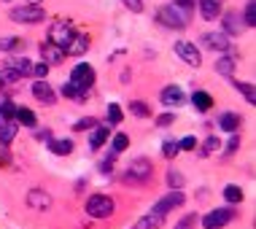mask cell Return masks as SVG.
<instances>
[{
	"mask_svg": "<svg viewBox=\"0 0 256 229\" xmlns=\"http://www.w3.org/2000/svg\"><path fill=\"white\" fill-rule=\"evenodd\" d=\"M172 52H176L178 57H181L186 65H192V68H200V65H202V54H200V48L192 44V40H176Z\"/></svg>",
	"mask_w": 256,
	"mask_h": 229,
	"instance_id": "cell-7",
	"label": "cell"
},
{
	"mask_svg": "<svg viewBox=\"0 0 256 229\" xmlns=\"http://www.w3.org/2000/svg\"><path fill=\"white\" fill-rule=\"evenodd\" d=\"M238 148H240V135H238V132H232L230 143H226V156H230V154H234Z\"/></svg>",
	"mask_w": 256,
	"mask_h": 229,
	"instance_id": "cell-43",
	"label": "cell"
},
{
	"mask_svg": "<svg viewBox=\"0 0 256 229\" xmlns=\"http://www.w3.org/2000/svg\"><path fill=\"white\" fill-rule=\"evenodd\" d=\"M240 122H243V119H240V114H234V110H224V114L218 116V130L232 135V132H238V130H240Z\"/></svg>",
	"mask_w": 256,
	"mask_h": 229,
	"instance_id": "cell-15",
	"label": "cell"
},
{
	"mask_svg": "<svg viewBox=\"0 0 256 229\" xmlns=\"http://www.w3.org/2000/svg\"><path fill=\"white\" fill-rule=\"evenodd\" d=\"M130 110H132V116H138V119H148L151 116V110H148V106L143 100H132L130 102Z\"/></svg>",
	"mask_w": 256,
	"mask_h": 229,
	"instance_id": "cell-31",
	"label": "cell"
},
{
	"mask_svg": "<svg viewBox=\"0 0 256 229\" xmlns=\"http://www.w3.org/2000/svg\"><path fill=\"white\" fill-rule=\"evenodd\" d=\"M192 106H194L200 114H205V110H210V106H213V97L208 92H202V89H197V92L192 94Z\"/></svg>",
	"mask_w": 256,
	"mask_h": 229,
	"instance_id": "cell-22",
	"label": "cell"
},
{
	"mask_svg": "<svg viewBox=\"0 0 256 229\" xmlns=\"http://www.w3.org/2000/svg\"><path fill=\"white\" fill-rule=\"evenodd\" d=\"M73 36H76V30L68 22H54L52 24V30H49V44H54V46H60L62 52L68 48V44L73 40Z\"/></svg>",
	"mask_w": 256,
	"mask_h": 229,
	"instance_id": "cell-8",
	"label": "cell"
},
{
	"mask_svg": "<svg viewBox=\"0 0 256 229\" xmlns=\"http://www.w3.org/2000/svg\"><path fill=\"white\" fill-rule=\"evenodd\" d=\"M108 122L110 124H119L122 122V108L116 106V102H110V106H108Z\"/></svg>",
	"mask_w": 256,
	"mask_h": 229,
	"instance_id": "cell-38",
	"label": "cell"
},
{
	"mask_svg": "<svg viewBox=\"0 0 256 229\" xmlns=\"http://www.w3.org/2000/svg\"><path fill=\"white\" fill-rule=\"evenodd\" d=\"M8 16L16 24H40L46 19V11L40 6H16V8H11Z\"/></svg>",
	"mask_w": 256,
	"mask_h": 229,
	"instance_id": "cell-4",
	"label": "cell"
},
{
	"mask_svg": "<svg viewBox=\"0 0 256 229\" xmlns=\"http://www.w3.org/2000/svg\"><path fill=\"white\" fill-rule=\"evenodd\" d=\"M0 116H3V122L14 119V116H16V106H14L11 100H3V102H0Z\"/></svg>",
	"mask_w": 256,
	"mask_h": 229,
	"instance_id": "cell-35",
	"label": "cell"
},
{
	"mask_svg": "<svg viewBox=\"0 0 256 229\" xmlns=\"http://www.w3.org/2000/svg\"><path fill=\"white\" fill-rule=\"evenodd\" d=\"M178 148H181V151H194L197 148V138L194 135H186L184 140L178 143Z\"/></svg>",
	"mask_w": 256,
	"mask_h": 229,
	"instance_id": "cell-41",
	"label": "cell"
},
{
	"mask_svg": "<svg viewBox=\"0 0 256 229\" xmlns=\"http://www.w3.org/2000/svg\"><path fill=\"white\" fill-rule=\"evenodd\" d=\"M8 68H14V70H19L22 76H30L32 73V62L27 60V57H14V60H8L6 62Z\"/></svg>",
	"mask_w": 256,
	"mask_h": 229,
	"instance_id": "cell-25",
	"label": "cell"
},
{
	"mask_svg": "<svg viewBox=\"0 0 256 229\" xmlns=\"http://www.w3.org/2000/svg\"><path fill=\"white\" fill-rule=\"evenodd\" d=\"M16 132H19V124L14 122V119H6L3 124H0V143L8 146L14 138H16Z\"/></svg>",
	"mask_w": 256,
	"mask_h": 229,
	"instance_id": "cell-20",
	"label": "cell"
},
{
	"mask_svg": "<svg viewBox=\"0 0 256 229\" xmlns=\"http://www.w3.org/2000/svg\"><path fill=\"white\" fill-rule=\"evenodd\" d=\"M156 226H162V216H154V213H148V216H143L132 229H156Z\"/></svg>",
	"mask_w": 256,
	"mask_h": 229,
	"instance_id": "cell-29",
	"label": "cell"
},
{
	"mask_svg": "<svg viewBox=\"0 0 256 229\" xmlns=\"http://www.w3.org/2000/svg\"><path fill=\"white\" fill-rule=\"evenodd\" d=\"M240 19H243V27H254L256 24V3H254V0H248V3H246V11H243V16H240Z\"/></svg>",
	"mask_w": 256,
	"mask_h": 229,
	"instance_id": "cell-30",
	"label": "cell"
},
{
	"mask_svg": "<svg viewBox=\"0 0 256 229\" xmlns=\"http://www.w3.org/2000/svg\"><path fill=\"white\" fill-rule=\"evenodd\" d=\"M234 216H238V213H234L232 208H216V210H210V213L202 218V226H205V229H221V226L230 224Z\"/></svg>",
	"mask_w": 256,
	"mask_h": 229,
	"instance_id": "cell-10",
	"label": "cell"
},
{
	"mask_svg": "<svg viewBox=\"0 0 256 229\" xmlns=\"http://www.w3.org/2000/svg\"><path fill=\"white\" fill-rule=\"evenodd\" d=\"M65 52L70 54V57H81V54H86L89 52V36H84V32H76Z\"/></svg>",
	"mask_w": 256,
	"mask_h": 229,
	"instance_id": "cell-16",
	"label": "cell"
},
{
	"mask_svg": "<svg viewBox=\"0 0 256 229\" xmlns=\"http://www.w3.org/2000/svg\"><path fill=\"white\" fill-rule=\"evenodd\" d=\"M234 68H238V57L234 54H224V57H218L216 60V73L218 76H234Z\"/></svg>",
	"mask_w": 256,
	"mask_h": 229,
	"instance_id": "cell-19",
	"label": "cell"
},
{
	"mask_svg": "<svg viewBox=\"0 0 256 229\" xmlns=\"http://www.w3.org/2000/svg\"><path fill=\"white\" fill-rule=\"evenodd\" d=\"M16 124H24V127H36L38 124V119H36V114H32L30 108H16Z\"/></svg>",
	"mask_w": 256,
	"mask_h": 229,
	"instance_id": "cell-26",
	"label": "cell"
},
{
	"mask_svg": "<svg viewBox=\"0 0 256 229\" xmlns=\"http://www.w3.org/2000/svg\"><path fill=\"white\" fill-rule=\"evenodd\" d=\"M114 200L108 197V194H92V197L86 200V205H84V210H86V216L89 218H108L110 213H114Z\"/></svg>",
	"mask_w": 256,
	"mask_h": 229,
	"instance_id": "cell-3",
	"label": "cell"
},
{
	"mask_svg": "<svg viewBox=\"0 0 256 229\" xmlns=\"http://www.w3.org/2000/svg\"><path fill=\"white\" fill-rule=\"evenodd\" d=\"M178 151H181V148H178V143H176V140H164V146H162V154L168 156V159H172V156L178 154Z\"/></svg>",
	"mask_w": 256,
	"mask_h": 229,
	"instance_id": "cell-40",
	"label": "cell"
},
{
	"mask_svg": "<svg viewBox=\"0 0 256 229\" xmlns=\"http://www.w3.org/2000/svg\"><path fill=\"white\" fill-rule=\"evenodd\" d=\"M0 119H3V116H0Z\"/></svg>",
	"mask_w": 256,
	"mask_h": 229,
	"instance_id": "cell-52",
	"label": "cell"
},
{
	"mask_svg": "<svg viewBox=\"0 0 256 229\" xmlns=\"http://www.w3.org/2000/svg\"><path fill=\"white\" fill-rule=\"evenodd\" d=\"M172 3H176L178 8H184L186 14H189V11H192V8H194V6H197V0H172Z\"/></svg>",
	"mask_w": 256,
	"mask_h": 229,
	"instance_id": "cell-46",
	"label": "cell"
},
{
	"mask_svg": "<svg viewBox=\"0 0 256 229\" xmlns=\"http://www.w3.org/2000/svg\"><path fill=\"white\" fill-rule=\"evenodd\" d=\"M110 138V130L108 127H94L92 130V135H89V151H98L102 143H106Z\"/></svg>",
	"mask_w": 256,
	"mask_h": 229,
	"instance_id": "cell-21",
	"label": "cell"
},
{
	"mask_svg": "<svg viewBox=\"0 0 256 229\" xmlns=\"http://www.w3.org/2000/svg\"><path fill=\"white\" fill-rule=\"evenodd\" d=\"M38 138H40V140H46V143H49V140H52V130H40Z\"/></svg>",
	"mask_w": 256,
	"mask_h": 229,
	"instance_id": "cell-48",
	"label": "cell"
},
{
	"mask_svg": "<svg viewBox=\"0 0 256 229\" xmlns=\"http://www.w3.org/2000/svg\"><path fill=\"white\" fill-rule=\"evenodd\" d=\"M62 97H68V100H76V102H81L86 97V92H81L78 86H73L70 81H65V86H62Z\"/></svg>",
	"mask_w": 256,
	"mask_h": 229,
	"instance_id": "cell-27",
	"label": "cell"
},
{
	"mask_svg": "<svg viewBox=\"0 0 256 229\" xmlns=\"http://www.w3.org/2000/svg\"><path fill=\"white\" fill-rule=\"evenodd\" d=\"M197 6H200L202 19H208V22L218 19V14H221V0H197Z\"/></svg>",
	"mask_w": 256,
	"mask_h": 229,
	"instance_id": "cell-17",
	"label": "cell"
},
{
	"mask_svg": "<svg viewBox=\"0 0 256 229\" xmlns=\"http://www.w3.org/2000/svg\"><path fill=\"white\" fill-rule=\"evenodd\" d=\"M19 46H22V38H16V36L0 38V52H16Z\"/></svg>",
	"mask_w": 256,
	"mask_h": 229,
	"instance_id": "cell-32",
	"label": "cell"
},
{
	"mask_svg": "<svg viewBox=\"0 0 256 229\" xmlns=\"http://www.w3.org/2000/svg\"><path fill=\"white\" fill-rule=\"evenodd\" d=\"M0 76H3V81H6V84H14V81H19V78H22V73H19V70H14V68H8V65L3 68V73H0Z\"/></svg>",
	"mask_w": 256,
	"mask_h": 229,
	"instance_id": "cell-37",
	"label": "cell"
},
{
	"mask_svg": "<svg viewBox=\"0 0 256 229\" xmlns=\"http://www.w3.org/2000/svg\"><path fill=\"white\" fill-rule=\"evenodd\" d=\"M221 194H224V200L230 205H240V202H243V189H240V186H234V184L224 186V192H221Z\"/></svg>",
	"mask_w": 256,
	"mask_h": 229,
	"instance_id": "cell-24",
	"label": "cell"
},
{
	"mask_svg": "<svg viewBox=\"0 0 256 229\" xmlns=\"http://www.w3.org/2000/svg\"><path fill=\"white\" fill-rule=\"evenodd\" d=\"M27 205L32 210H49L52 208V194L44 192V189H30L27 192Z\"/></svg>",
	"mask_w": 256,
	"mask_h": 229,
	"instance_id": "cell-13",
	"label": "cell"
},
{
	"mask_svg": "<svg viewBox=\"0 0 256 229\" xmlns=\"http://www.w3.org/2000/svg\"><path fill=\"white\" fill-rule=\"evenodd\" d=\"M49 148H52V154H57V156H68L73 151V140L70 138H62V140H49Z\"/></svg>",
	"mask_w": 256,
	"mask_h": 229,
	"instance_id": "cell-23",
	"label": "cell"
},
{
	"mask_svg": "<svg viewBox=\"0 0 256 229\" xmlns=\"http://www.w3.org/2000/svg\"><path fill=\"white\" fill-rule=\"evenodd\" d=\"M32 76H38V81L46 78V76H49V65H46V62H38V65H32Z\"/></svg>",
	"mask_w": 256,
	"mask_h": 229,
	"instance_id": "cell-42",
	"label": "cell"
},
{
	"mask_svg": "<svg viewBox=\"0 0 256 229\" xmlns=\"http://www.w3.org/2000/svg\"><path fill=\"white\" fill-rule=\"evenodd\" d=\"M3 86H6V81H3V76H0V92H3Z\"/></svg>",
	"mask_w": 256,
	"mask_h": 229,
	"instance_id": "cell-50",
	"label": "cell"
},
{
	"mask_svg": "<svg viewBox=\"0 0 256 229\" xmlns=\"http://www.w3.org/2000/svg\"><path fill=\"white\" fill-rule=\"evenodd\" d=\"M30 92H32V97H36L38 102H44V106H54V102H57V92H54V86H52L46 78L36 81Z\"/></svg>",
	"mask_w": 256,
	"mask_h": 229,
	"instance_id": "cell-11",
	"label": "cell"
},
{
	"mask_svg": "<svg viewBox=\"0 0 256 229\" xmlns=\"http://www.w3.org/2000/svg\"><path fill=\"white\" fill-rule=\"evenodd\" d=\"M40 57H44L46 65H60L62 57H65V52H62L60 46H54V44H44L40 46Z\"/></svg>",
	"mask_w": 256,
	"mask_h": 229,
	"instance_id": "cell-18",
	"label": "cell"
},
{
	"mask_svg": "<svg viewBox=\"0 0 256 229\" xmlns=\"http://www.w3.org/2000/svg\"><path fill=\"white\" fill-rule=\"evenodd\" d=\"M40 0H24V6H38Z\"/></svg>",
	"mask_w": 256,
	"mask_h": 229,
	"instance_id": "cell-49",
	"label": "cell"
},
{
	"mask_svg": "<svg viewBox=\"0 0 256 229\" xmlns=\"http://www.w3.org/2000/svg\"><path fill=\"white\" fill-rule=\"evenodd\" d=\"M172 122H176V116H172V114H162V116L156 119V127H170Z\"/></svg>",
	"mask_w": 256,
	"mask_h": 229,
	"instance_id": "cell-47",
	"label": "cell"
},
{
	"mask_svg": "<svg viewBox=\"0 0 256 229\" xmlns=\"http://www.w3.org/2000/svg\"><path fill=\"white\" fill-rule=\"evenodd\" d=\"M156 22L162 27H168V30H184V27L189 24V14L184 8H178L176 3H168L156 11Z\"/></svg>",
	"mask_w": 256,
	"mask_h": 229,
	"instance_id": "cell-2",
	"label": "cell"
},
{
	"mask_svg": "<svg viewBox=\"0 0 256 229\" xmlns=\"http://www.w3.org/2000/svg\"><path fill=\"white\" fill-rule=\"evenodd\" d=\"M151 176H154V164H151L146 156H140V159H132V162H130L127 172H124V184L127 186H143V184L151 181Z\"/></svg>",
	"mask_w": 256,
	"mask_h": 229,
	"instance_id": "cell-1",
	"label": "cell"
},
{
	"mask_svg": "<svg viewBox=\"0 0 256 229\" xmlns=\"http://www.w3.org/2000/svg\"><path fill=\"white\" fill-rule=\"evenodd\" d=\"M221 24H224V36L230 38V36H240L243 32V19H240V14L238 11H226L224 16H221Z\"/></svg>",
	"mask_w": 256,
	"mask_h": 229,
	"instance_id": "cell-14",
	"label": "cell"
},
{
	"mask_svg": "<svg viewBox=\"0 0 256 229\" xmlns=\"http://www.w3.org/2000/svg\"><path fill=\"white\" fill-rule=\"evenodd\" d=\"M200 44L205 48H210V52H221V54H234V48L230 44V38L224 36V32H205L202 38H200ZM238 57V54H234Z\"/></svg>",
	"mask_w": 256,
	"mask_h": 229,
	"instance_id": "cell-9",
	"label": "cell"
},
{
	"mask_svg": "<svg viewBox=\"0 0 256 229\" xmlns=\"http://www.w3.org/2000/svg\"><path fill=\"white\" fill-rule=\"evenodd\" d=\"M94 127H98V122H94L92 116H89V119H81V122H76V130H78V132H81V130H94Z\"/></svg>",
	"mask_w": 256,
	"mask_h": 229,
	"instance_id": "cell-45",
	"label": "cell"
},
{
	"mask_svg": "<svg viewBox=\"0 0 256 229\" xmlns=\"http://www.w3.org/2000/svg\"><path fill=\"white\" fill-rule=\"evenodd\" d=\"M234 89H238V92L243 94L248 102H254V100H256V94H254V86H251V84H246V81H234Z\"/></svg>",
	"mask_w": 256,
	"mask_h": 229,
	"instance_id": "cell-34",
	"label": "cell"
},
{
	"mask_svg": "<svg viewBox=\"0 0 256 229\" xmlns=\"http://www.w3.org/2000/svg\"><path fill=\"white\" fill-rule=\"evenodd\" d=\"M124 3V8H130L132 14H140L143 11V0H122Z\"/></svg>",
	"mask_w": 256,
	"mask_h": 229,
	"instance_id": "cell-44",
	"label": "cell"
},
{
	"mask_svg": "<svg viewBox=\"0 0 256 229\" xmlns=\"http://www.w3.org/2000/svg\"><path fill=\"white\" fill-rule=\"evenodd\" d=\"M218 146H221V140H218V138H208V140H205V146H202V156H210L213 151L218 148Z\"/></svg>",
	"mask_w": 256,
	"mask_h": 229,
	"instance_id": "cell-39",
	"label": "cell"
},
{
	"mask_svg": "<svg viewBox=\"0 0 256 229\" xmlns=\"http://www.w3.org/2000/svg\"><path fill=\"white\" fill-rule=\"evenodd\" d=\"M159 100H162L164 108H178V106H184V102H186V94H184L181 86L170 84V86H164L162 92H159Z\"/></svg>",
	"mask_w": 256,
	"mask_h": 229,
	"instance_id": "cell-12",
	"label": "cell"
},
{
	"mask_svg": "<svg viewBox=\"0 0 256 229\" xmlns=\"http://www.w3.org/2000/svg\"><path fill=\"white\" fill-rule=\"evenodd\" d=\"M3 3H11V0H3Z\"/></svg>",
	"mask_w": 256,
	"mask_h": 229,
	"instance_id": "cell-51",
	"label": "cell"
},
{
	"mask_svg": "<svg viewBox=\"0 0 256 229\" xmlns=\"http://www.w3.org/2000/svg\"><path fill=\"white\" fill-rule=\"evenodd\" d=\"M68 81H70L73 86H78L81 92H86V89L94 84V68L86 65V62H78V65L70 70V78H68Z\"/></svg>",
	"mask_w": 256,
	"mask_h": 229,
	"instance_id": "cell-5",
	"label": "cell"
},
{
	"mask_svg": "<svg viewBox=\"0 0 256 229\" xmlns=\"http://www.w3.org/2000/svg\"><path fill=\"white\" fill-rule=\"evenodd\" d=\"M127 146H130V138L124 135V132H116L114 138H110V151H114V154H122V151H127Z\"/></svg>",
	"mask_w": 256,
	"mask_h": 229,
	"instance_id": "cell-28",
	"label": "cell"
},
{
	"mask_svg": "<svg viewBox=\"0 0 256 229\" xmlns=\"http://www.w3.org/2000/svg\"><path fill=\"white\" fill-rule=\"evenodd\" d=\"M184 192L181 189H172L170 194H164V197L162 200H156V205H154V210H151V213H154V216H168V213L170 210H176V208H181L184 205Z\"/></svg>",
	"mask_w": 256,
	"mask_h": 229,
	"instance_id": "cell-6",
	"label": "cell"
},
{
	"mask_svg": "<svg viewBox=\"0 0 256 229\" xmlns=\"http://www.w3.org/2000/svg\"><path fill=\"white\" fill-rule=\"evenodd\" d=\"M168 186H170V189H184V172L168 170Z\"/></svg>",
	"mask_w": 256,
	"mask_h": 229,
	"instance_id": "cell-33",
	"label": "cell"
},
{
	"mask_svg": "<svg viewBox=\"0 0 256 229\" xmlns=\"http://www.w3.org/2000/svg\"><path fill=\"white\" fill-rule=\"evenodd\" d=\"M197 213H189V216H184L181 221H178V224H176V229H194L197 226Z\"/></svg>",
	"mask_w": 256,
	"mask_h": 229,
	"instance_id": "cell-36",
	"label": "cell"
}]
</instances>
